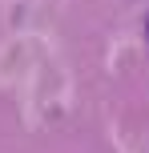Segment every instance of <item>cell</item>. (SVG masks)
<instances>
[{
	"label": "cell",
	"mask_w": 149,
	"mask_h": 153,
	"mask_svg": "<svg viewBox=\"0 0 149 153\" xmlns=\"http://www.w3.org/2000/svg\"><path fill=\"white\" fill-rule=\"evenodd\" d=\"M145 36H149V24H145Z\"/></svg>",
	"instance_id": "cell-1"
}]
</instances>
